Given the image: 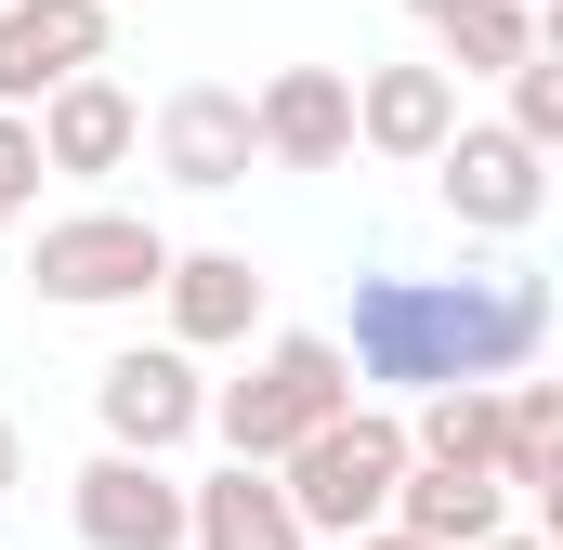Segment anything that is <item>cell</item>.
Masks as SVG:
<instances>
[{"label": "cell", "mask_w": 563, "mask_h": 550, "mask_svg": "<svg viewBox=\"0 0 563 550\" xmlns=\"http://www.w3.org/2000/svg\"><path fill=\"white\" fill-rule=\"evenodd\" d=\"M354 381H511L551 341V288L538 275H354V328H328Z\"/></svg>", "instance_id": "obj_1"}, {"label": "cell", "mask_w": 563, "mask_h": 550, "mask_svg": "<svg viewBox=\"0 0 563 550\" xmlns=\"http://www.w3.org/2000/svg\"><path fill=\"white\" fill-rule=\"evenodd\" d=\"M354 407V367H341V341L328 328H276L236 381H210V432H223V459H288L314 419Z\"/></svg>", "instance_id": "obj_2"}, {"label": "cell", "mask_w": 563, "mask_h": 550, "mask_svg": "<svg viewBox=\"0 0 563 550\" xmlns=\"http://www.w3.org/2000/svg\"><path fill=\"white\" fill-rule=\"evenodd\" d=\"M394 472H407V419L367 407V394H354L341 419H314V432L276 459V485H288V512H301V538H367V525L394 512Z\"/></svg>", "instance_id": "obj_3"}, {"label": "cell", "mask_w": 563, "mask_h": 550, "mask_svg": "<svg viewBox=\"0 0 563 550\" xmlns=\"http://www.w3.org/2000/svg\"><path fill=\"white\" fill-rule=\"evenodd\" d=\"M170 275V237L144 223V210H66V223H40V250H26V288L53 301V315H119Z\"/></svg>", "instance_id": "obj_4"}, {"label": "cell", "mask_w": 563, "mask_h": 550, "mask_svg": "<svg viewBox=\"0 0 563 550\" xmlns=\"http://www.w3.org/2000/svg\"><path fill=\"white\" fill-rule=\"evenodd\" d=\"M420 170H432V197L459 210V237H525V223L551 210V157L511 132V119H459Z\"/></svg>", "instance_id": "obj_5"}, {"label": "cell", "mask_w": 563, "mask_h": 550, "mask_svg": "<svg viewBox=\"0 0 563 550\" xmlns=\"http://www.w3.org/2000/svg\"><path fill=\"white\" fill-rule=\"evenodd\" d=\"M92 419H106V446L170 459V446H197V432H210V381H197V354H184V341H132V354H106V367H92Z\"/></svg>", "instance_id": "obj_6"}, {"label": "cell", "mask_w": 563, "mask_h": 550, "mask_svg": "<svg viewBox=\"0 0 563 550\" xmlns=\"http://www.w3.org/2000/svg\"><path fill=\"white\" fill-rule=\"evenodd\" d=\"M66 525H79V550H184V472L144 446H92L66 485Z\"/></svg>", "instance_id": "obj_7"}, {"label": "cell", "mask_w": 563, "mask_h": 550, "mask_svg": "<svg viewBox=\"0 0 563 550\" xmlns=\"http://www.w3.org/2000/svg\"><path fill=\"white\" fill-rule=\"evenodd\" d=\"M157 170L184 184V197H236L250 170H263V132H250V92L236 79H184V92H157Z\"/></svg>", "instance_id": "obj_8"}, {"label": "cell", "mask_w": 563, "mask_h": 550, "mask_svg": "<svg viewBox=\"0 0 563 550\" xmlns=\"http://www.w3.org/2000/svg\"><path fill=\"white\" fill-rule=\"evenodd\" d=\"M26 132H40V170H53V184H106V170L144 157V106L106 66H79V79H53V92L26 106Z\"/></svg>", "instance_id": "obj_9"}, {"label": "cell", "mask_w": 563, "mask_h": 550, "mask_svg": "<svg viewBox=\"0 0 563 550\" xmlns=\"http://www.w3.org/2000/svg\"><path fill=\"white\" fill-rule=\"evenodd\" d=\"M119 0H0V106H40L53 79L106 66Z\"/></svg>", "instance_id": "obj_10"}, {"label": "cell", "mask_w": 563, "mask_h": 550, "mask_svg": "<svg viewBox=\"0 0 563 550\" xmlns=\"http://www.w3.org/2000/svg\"><path fill=\"white\" fill-rule=\"evenodd\" d=\"M250 132H263V170H341L354 157V79L341 66H276L250 92Z\"/></svg>", "instance_id": "obj_11"}, {"label": "cell", "mask_w": 563, "mask_h": 550, "mask_svg": "<svg viewBox=\"0 0 563 550\" xmlns=\"http://www.w3.org/2000/svg\"><path fill=\"white\" fill-rule=\"evenodd\" d=\"M157 301H170V341H184V354H223V341H250V328H263L276 275L250 263V250H170Z\"/></svg>", "instance_id": "obj_12"}, {"label": "cell", "mask_w": 563, "mask_h": 550, "mask_svg": "<svg viewBox=\"0 0 563 550\" xmlns=\"http://www.w3.org/2000/svg\"><path fill=\"white\" fill-rule=\"evenodd\" d=\"M184 550H314L288 512L276 459H223L210 485H184Z\"/></svg>", "instance_id": "obj_13"}, {"label": "cell", "mask_w": 563, "mask_h": 550, "mask_svg": "<svg viewBox=\"0 0 563 550\" xmlns=\"http://www.w3.org/2000/svg\"><path fill=\"white\" fill-rule=\"evenodd\" d=\"M380 525H407V538H432V550H485L498 525H511V485H498V472H472V459H407Z\"/></svg>", "instance_id": "obj_14"}, {"label": "cell", "mask_w": 563, "mask_h": 550, "mask_svg": "<svg viewBox=\"0 0 563 550\" xmlns=\"http://www.w3.org/2000/svg\"><path fill=\"white\" fill-rule=\"evenodd\" d=\"M445 132H459V79H445V66H367V79H354V144H367V157L420 170Z\"/></svg>", "instance_id": "obj_15"}, {"label": "cell", "mask_w": 563, "mask_h": 550, "mask_svg": "<svg viewBox=\"0 0 563 550\" xmlns=\"http://www.w3.org/2000/svg\"><path fill=\"white\" fill-rule=\"evenodd\" d=\"M432 26V66L445 79H498V66H525L538 53V0H407Z\"/></svg>", "instance_id": "obj_16"}, {"label": "cell", "mask_w": 563, "mask_h": 550, "mask_svg": "<svg viewBox=\"0 0 563 550\" xmlns=\"http://www.w3.org/2000/svg\"><path fill=\"white\" fill-rule=\"evenodd\" d=\"M511 498H551V472H563V381H498V459H485Z\"/></svg>", "instance_id": "obj_17"}, {"label": "cell", "mask_w": 563, "mask_h": 550, "mask_svg": "<svg viewBox=\"0 0 563 550\" xmlns=\"http://www.w3.org/2000/svg\"><path fill=\"white\" fill-rule=\"evenodd\" d=\"M407 459H498V381H432L420 419H407Z\"/></svg>", "instance_id": "obj_18"}, {"label": "cell", "mask_w": 563, "mask_h": 550, "mask_svg": "<svg viewBox=\"0 0 563 550\" xmlns=\"http://www.w3.org/2000/svg\"><path fill=\"white\" fill-rule=\"evenodd\" d=\"M498 79H511V132L551 157V144H563V53L538 40V53H525V66H498Z\"/></svg>", "instance_id": "obj_19"}, {"label": "cell", "mask_w": 563, "mask_h": 550, "mask_svg": "<svg viewBox=\"0 0 563 550\" xmlns=\"http://www.w3.org/2000/svg\"><path fill=\"white\" fill-rule=\"evenodd\" d=\"M40 210V132H26V106H0V237Z\"/></svg>", "instance_id": "obj_20"}, {"label": "cell", "mask_w": 563, "mask_h": 550, "mask_svg": "<svg viewBox=\"0 0 563 550\" xmlns=\"http://www.w3.org/2000/svg\"><path fill=\"white\" fill-rule=\"evenodd\" d=\"M26 485V432H13V407H0V498Z\"/></svg>", "instance_id": "obj_21"}, {"label": "cell", "mask_w": 563, "mask_h": 550, "mask_svg": "<svg viewBox=\"0 0 563 550\" xmlns=\"http://www.w3.org/2000/svg\"><path fill=\"white\" fill-rule=\"evenodd\" d=\"M341 550H432V538H407V525H367V538H341Z\"/></svg>", "instance_id": "obj_22"}, {"label": "cell", "mask_w": 563, "mask_h": 550, "mask_svg": "<svg viewBox=\"0 0 563 550\" xmlns=\"http://www.w3.org/2000/svg\"><path fill=\"white\" fill-rule=\"evenodd\" d=\"M485 550H551V525H498V538H485Z\"/></svg>", "instance_id": "obj_23"}]
</instances>
